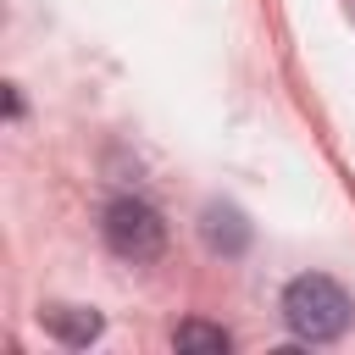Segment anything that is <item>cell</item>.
I'll return each instance as SVG.
<instances>
[{
    "instance_id": "7a4b0ae2",
    "label": "cell",
    "mask_w": 355,
    "mask_h": 355,
    "mask_svg": "<svg viewBox=\"0 0 355 355\" xmlns=\"http://www.w3.org/2000/svg\"><path fill=\"white\" fill-rule=\"evenodd\" d=\"M105 244L122 261H155L166 250V222L144 200H111L105 205Z\"/></svg>"
},
{
    "instance_id": "5b68a950",
    "label": "cell",
    "mask_w": 355,
    "mask_h": 355,
    "mask_svg": "<svg viewBox=\"0 0 355 355\" xmlns=\"http://www.w3.org/2000/svg\"><path fill=\"white\" fill-rule=\"evenodd\" d=\"M178 349H211V355H227L233 338H227L222 327H211V322H183V327H178Z\"/></svg>"
},
{
    "instance_id": "6da1fadb",
    "label": "cell",
    "mask_w": 355,
    "mask_h": 355,
    "mask_svg": "<svg viewBox=\"0 0 355 355\" xmlns=\"http://www.w3.org/2000/svg\"><path fill=\"white\" fill-rule=\"evenodd\" d=\"M283 322H288L294 338L327 344V338H338L349 327V294L333 277H322V272H300L283 288Z\"/></svg>"
},
{
    "instance_id": "277c9868",
    "label": "cell",
    "mask_w": 355,
    "mask_h": 355,
    "mask_svg": "<svg viewBox=\"0 0 355 355\" xmlns=\"http://www.w3.org/2000/svg\"><path fill=\"white\" fill-rule=\"evenodd\" d=\"M44 327H50L61 344H89V338L100 333V316L83 311V305H50V311H44Z\"/></svg>"
},
{
    "instance_id": "3957f363",
    "label": "cell",
    "mask_w": 355,
    "mask_h": 355,
    "mask_svg": "<svg viewBox=\"0 0 355 355\" xmlns=\"http://www.w3.org/2000/svg\"><path fill=\"white\" fill-rule=\"evenodd\" d=\"M200 233H205V244H211L216 255H239V250L250 244V222H244L233 205H211L205 222H200Z\"/></svg>"
}]
</instances>
